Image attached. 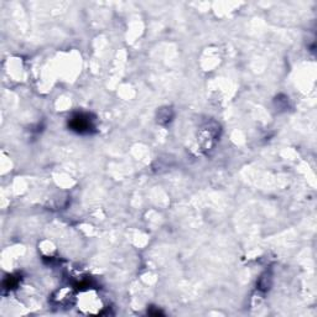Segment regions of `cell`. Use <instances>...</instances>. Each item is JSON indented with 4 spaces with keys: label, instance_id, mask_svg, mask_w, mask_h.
I'll use <instances>...</instances> for the list:
<instances>
[{
    "label": "cell",
    "instance_id": "obj_1",
    "mask_svg": "<svg viewBox=\"0 0 317 317\" xmlns=\"http://www.w3.org/2000/svg\"><path fill=\"white\" fill-rule=\"evenodd\" d=\"M70 125L73 130L78 131V133H89L93 129L91 119L83 114H79L76 118H73Z\"/></svg>",
    "mask_w": 317,
    "mask_h": 317
}]
</instances>
